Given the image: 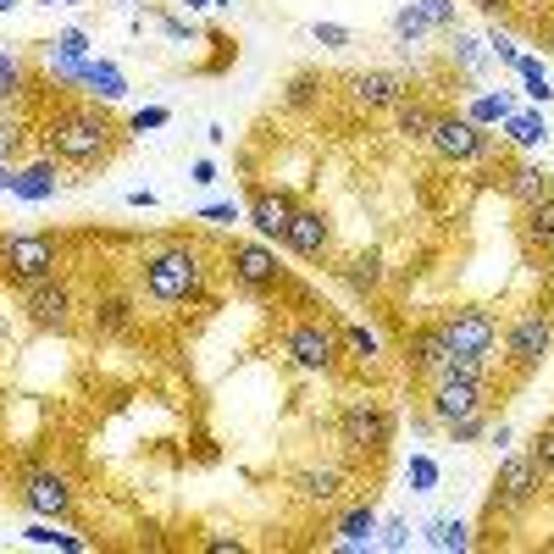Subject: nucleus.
Wrapping results in <instances>:
<instances>
[{
  "label": "nucleus",
  "mask_w": 554,
  "mask_h": 554,
  "mask_svg": "<svg viewBox=\"0 0 554 554\" xmlns=\"http://www.w3.org/2000/svg\"><path fill=\"white\" fill-rule=\"evenodd\" d=\"M117 139H122L117 122H111L106 111H95V106L61 111V117H50V128H45L50 161H67V167H100V161H111Z\"/></svg>",
  "instance_id": "f257e3e1"
},
{
  "label": "nucleus",
  "mask_w": 554,
  "mask_h": 554,
  "mask_svg": "<svg viewBox=\"0 0 554 554\" xmlns=\"http://www.w3.org/2000/svg\"><path fill=\"white\" fill-rule=\"evenodd\" d=\"M139 289L156 305H189L205 289V255L194 244H161L139 261Z\"/></svg>",
  "instance_id": "f03ea898"
},
{
  "label": "nucleus",
  "mask_w": 554,
  "mask_h": 554,
  "mask_svg": "<svg viewBox=\"0 0 554 554\" xmlns=\"http://www.w3.org/2000/svg\"><path fill=\"white\" fill-rule=\"evenodd\" d=\"M338 444L350 449V455H388L394 444V416H388L377 399H350L344 416H338Z\"/></svg>",
  "instance_id": "7ed1b4c3"
},
{
  "label": "nucleus",
  "mask_w": 554,
  "mask_h": 554,
  "mask_svg": "<svg viewBox=\"0 0 554 554\" xmlns=\"http://www.w3.org/2000/svg\"><path fill=\"white\" fill-rule=\"evenodd\" d=\"M17 300H23L28 322L39 333H73L78 322V300L61 277H34V283H17Z\"/></svg>",
  "instance_id": "20e7f679"
},
{
  "label": "nucleus",
  "mask_w": 554,
  "mask_h": 554,
  "mask_svg": "<svg viewBox=\"0 0 554 554\" xmlns=\"http://www.w3.org/2000/svg\"><path fill=\"white\" fill-rule=\"evenodd\" d=\"M338 350H344V338H338V327L322 322V316H305V322H294L289 333H283V355H289L300 372H333Z\"/></svg>",
  "instance_id": "39448f33"
},
{
  "label": "nucleus",
  "mask_w": 554,
  "mask_h": 554,
  "mask_svg": "<svg viewBox=\"0 0 554 554\" xmlns=\"http://www.w3.org/2000/svg\"><path fill=\"white\" fill-rule=\"evenodd\" d=\"M289 494L311 510H333L350 499V466H338V460H311L289 477Z\"/></svg>",
  "instance_id": "423d86ee"
},
{
  "label": "nucleus",
  "mask_w": 554,
  "mask_h": 554,
  "mask_svg": "<svg viewBox=\"0 0 554 554\" xmlns=\"http://www.w3.org/2000/svg\"><path fill=\"white\" fill-rule=\"evenodd\" d=\"M0 261H6L12 283H34V277H56L61 255L50 233H12V239H0Z\"/></svg>",
  "instance_id": "0eeeda50"
},
{
  "label": "nucleus",
  "mask_w": 554,
  "mask_h": 554,
  "mask_svg": "<svg viewBox=\"0 0 554 554\" xmlns=\"http://www.w3.org/2000/svg\"><path fill=\"white\" fill-rule=\"evenodd\" d=\"M538 488H543V466L532 455H510L505 466H499V477H494V499H488V516H516V510H527L532 499H538Z\"/></svg>",
  "instance_id": "6e6552de"
},
{
  "label": "nucleus",
  "mask_w": 554,
  "mask_h": 554,
  "mask_svg": "<svg viewBox=\"0 0 554 554\" xmlns=\"http://www.w3.org/2000/svg\"><path fill=\"white\" fill-rule=\"evenodd\" d=\"M228 266H233V283L244 294H255V300H266V294H277L289 283V266H277V255L266 244H233Z\"/></svg>",
  "instance_id": "1a4fd4ad"
},
{
  "label": "nucleus",
  "mask_w": 554,
  "mask_h": 554,
  "mask_svg": "<svg viewBox=\"0 0 554 554\" xmlns=\"http://www.w3.org/2000/svg\"><path fill=\"white\" fill-rule=\"evenodd\" d=\"M554 344V327H549V311H521L516 322L505 327V355L516 372H538L543 355Z\"/></svg>",
  "instance_id": "9d476101"
},
{
  "label": "nucleus",
  "mask_w": 554,
  "mask_h": 554,
  "mask_svg": "<svg viewBox=\"0 0 554 554\" xmlns=\"http://www.w3.org/2000/svg\"><path fill=\"white\" fill-rule=\"evenodd\" d=\"M438 327H444V338H449V350H455V355L494 361V350H499V322H494L488 311H449Z\"/></svg>",
  "instance_id": "9b49d317"
},
{
  "label": "nucleus",
  "mask_w": 554,
  "mask_h": 554,
  "mask_svg": "<svg viewBox=\"0 0 554 554\" xmlns=\"http://www.w3.org/2000/svg\"><path fill=\"white\" fill-rule=\"evenodd\" d=\"M17 499H23L34 516H67L73 510V482L61 477L56 466H28L23 477H17Z\"/></svg>",
  "instance_id": "f8f14e48"
},
{
  "label": "nucleus",
  "mask_w": 554,
  "mask_h": 554,
  "mask_svg": "<svg viewBox=\"0 0 554 554\" xmlns=\"http://www.w3.org/2000/svg\"><path fill=\"white\" fill-rule=\"evenodd\" d=\"M427 145H433L444 161H477V156H488V133H482L471 117H455V111H438V122H433V139H427Z\"/></svg>",
  "instance_id": "ddd939ff"
},
{
  "label": "nucleus",
  "mask_w": 554,
  "mask_h": 554,
  "mask_svg": "<svg viewBox=\"0 0 554 554\" xmlns=\"http://www.w3.org/2000/svg\"><path fill=\"white\" fill-rule=\"evenodd\" d=\"M488 399H494V388L488 383H466V377H438L433 383V422H466V416H477V410H488Z\"/></svg>",
  "instance_id": "4468645a"
},
{
  "label": "nucleus",
  "mask_w": 554,
  "mask_h": 554,
  "mask_svg": "<svg viewBox=\"0 0 554 554\" xmlns=\"http://www.w3.org/2000/svg\"><path fill=\"white\" fill-rule=\"evenodd\" d=\"M350 100L361 111H394L405 100V78L388 73V67H366V73L350 78Z\"/></svg>",
  "instance_id": "2eb2a0df"
},
{
  "label": "nucleus",
  "mask_w": 554,
  "mask_h": 554,
  "mask_svg": "<svg viewBox=\"0 0 554 554\" xmlns=\"http://www.w3.org/2000/svg\"><path fill=\"white\" fill-rule=\"evenodd\" d=\"M283 244H289L300 261H322L327 250H333V222L322 217V211H294V222H289V233H283Z\"/></svg>",
  "instance_id": "dca6fc26"
},
{
  "label": "nucleus",
  "mask_w": 554,
  "mask_h": 554,
  "mask_svg": "<svg viewBox=\"0 0 554 554\" xmlns=\"http://www.w3.org/2000/svg\"><path fill=\"white\" fill-rule=\"evenodd\" d=\"M449 355H455V350H449V338H444V327H438V322L416 327V333L405 338V361H410V372H416V377H433V383H438V372H444Z\"/></svg>",
  "instance_id": "f3484780"
},
{
  "label": "nucleus",
  "mask_w": 554,
  "mask_h": 554,
  "mask_svg": "<svg viewBox=\"0 0 554 554\" xmlns=\"http://www.w3.org/2000/svg\"><path fill=\"white\" fill-rule=\"evenodd\" d=\"M294 194H277V189H255L250 194V222H255V233L261 239H283L289 233V222H294Z\"/></svg>",
  "instance_id": "a211bd4d"
},
{
  "label": "nucleus",
  "mask_w": 554,
  "mask_h": 554,
  "mask_svg": "<svg viewBox=\"0 0 554 554\" xmlns=\"http://www.w3.org/2000/svg\"><path fill=\"white\" fill-rule=\"evenodd\" d=\"M505 194L521 205V211H527V205L549 200V194H554V183H549V172H543V167H532V161H521V167L505 178Z\"/></svg>",
  "instance_id": "6ab92c4d"
},
{
  "label": "nucleus",
  "mask_w": 554,
  "mask_h": 554,
  "mask_svg": "<svg viewBox=\"0 0 554 554\" xmlns=\"http://www.w3.org/2000/svg\"><path fill=\"white\" fill-rule=\"evenodd\" d=\"M394 122H399V133H405V139H416V145H427V139H433V122H438V111L433 106H422V100H399L394 106Z\"/></svg>",
  "instance_id": "aec40b11"
},
{
  "label": "nucleus",
  "mask_w": 554,
  "mask_h": 554,
  "mask_svg": "<svg viewBox=\"0 0 554 554\" xmlns=\"http://www.w3.org/2000/svg\"><path fill=\"white\" fill-rule=\"evenodd\" d=\"M17 200H56V161H34L17 172Z\"/></svg>",
  "instance_id": "412c9836"
},
{
  "label": "nucleus",
  "mask_w": 554,
  "mask_h": 554,
  "mask_svg": "<svg viewBox=\"0 0 554 554\" xmlns=\"http://www.w3.org/2000/svg\"><path fill=\"white\" fill-rule=\"evenodd\" d=\"M78 78H84L100 100H122V95H128V84H122V73L111 67V61H78Z\"/></svg>",
  "instance_id": "4be33fe9"
},
{
  "label": "nucleus",
  "mask_w": 554,
  "mask_h": 554,
  "mask_svg": "<svg viewBox=\"0 0 554 554\" xmlns=\"http://www.w3.org/2000/svg\"><path fill=\"white\" fill-rule=\"evenodd\" d=\"M128 322H133V305L122 300V294H106V300L95 305V333H100V338L128 333Z\"/></svg>",
  "instance_id": "5701e85b"
},
{
  "label": "nucleus",
  "mask_w": 554,
  "mask_h": 554,
  "mask_svg": "<svg viewBox=\"0 0 554 554\" xmlns=\"http://www.w3.org/2000/svg\"><path fill=\"white\" fill-rule=\"evenodd\" d=\"M17 95H23V61L0 45V117L17 106Z\"/></svg>",
  "instance_id": "b1692460"
},
{
  "label": "nucleus",
  "mask_w": 554,
  "mask_h": 554,
  "mask_svg": "<svg viewBox=\"0 0 554 554\" xmlns=\"http://www.w3.org/2000/svg\"><path fill=\"white\" fill-rule=\"evenodd\" d=\"M344 283H350L355 294H372L377 283H383V255H355V261L344 266Z\"/></svg>",
  "instance_id": "393cba45"
},
{
  "label": "nucleus",
  "mask_w": 554,
  "mask_h": 554,
  "mask_svg": "<svg viewBox=\"0 0 554 554\" xmlns=\"http://www.w3.org/2000/svg\"><path fill=\"white\" fill-rule=\"evenodd\" d=\"M372 532H377V516H372V505H355L350 516L338 521V543H372Z\"/></svg>",
  "instance_id": "a878e982"
},
{
  "label": "nucleus",
  "mask_w": 554,
  "mask_h": 554,
  "mask_svg": "<svg viewBox=\"0 0 554 554\" xmlns=\"http://www.w3.org/2000/svg\"><path fill=\"white\" fill-rule=\"evenodd\" d=\"M427 543H433V549H471V527L455 516H438L433 527H427Z\"/></svg>",
  "instance_id": "bb28decb"
},
{
  "label": "nucleus",
  "mask_w": 554,
  "mask_h": 554,
  "mask_svg": "<svg viewBox=\"0 0 554 554\" xmlns=\"http://www.w3.org/2000/svg\"><path fill=\"white\" fill-rule=\"evenodd\" d=\"M527 244H543V250L554 244V194L538 200V205H527Z\"/></svg>",
  "instance_id": "cd10ccee"
},
{
  "label": "nucleus",
  "mask_w": 554,
  "mask_h": 554,
  "mask_svg": "<svg viewBox=\"0 0 554 554\" xmlns=\"http://www.w3.org/2000/svg\"><path fill=\"white\" fill-rule=\"evenodd\" d=\"M338 338H344V350L361 355V361H372V355H377V333H366L361 322H344V327H338Z\"/></svg>",
  "instance_id": "c85d7f7f"
},
{
  "label": "nucleus",
  "mask_w": 554,
  "mask_h": 554,
  "mask_svg": "<svg viewBox=\"0 0 554 554\" xmlns=\"http://www.w3.org/2000/svg\"><path fill=\"white\" fill-rule=\"evenodd\" d=\"M427 28H433V23H427V17L416 12V6H405V12H394V39H399V45H416V39H422Z\"/></svg>",
  "instance_id": "c756f323"
},
{
  "label": "nucleus",
  "mask_w": 554,
  "mask_h": 554,
  "mask_svg": "<svg viewBox=\"0 0 554 554\" xmlns=\"http://www.w3.org/2000/svg\"><path fill=\"white\" fill-rule=\"evenodd\" d=\"M482 433H488V410H477L466 422H449V438H455V444H477Z\"/></svg>",
  "instance_id": "7c9ffc66"
},
{
  "label": "nucleus",
  "mask_w": 554,
  "mask_h": 554,
  "mask_svg": "<svg viewBox=\"0 0 554 554\" xmlns=\"http://www.w3.org/2000/svg\"><path fill=\"white\" fill-rule=\"evenodd\" d=\"M510 117V100L505 95H488V100H477V106H471V122H477V128H482V122H505Z\"/></svg>",
  "instance_id": "2f4dec72"
},
{
  "label": "nucleus",
  "mask_w": 554,
  "mask_h": 554,
  "mask_svg": "<svg viewBox=\"0 0 554 554\" xmlns=\"http://www.w3.org/2000/svg\"><path fill=\"white\" fill-rule=\"evenodd\" d=\"M416 12L433 28H455V0H416Z\"/></svg>",
  "instance_id": "473e14b6"
},
{
  "label": "nucleus",
  "mask_w": 554,
  "mask_h": 554,
  "mask_svg": "<svg viewBox=\"0 0 554 554\" xmlns=\"http://www.w3.org/2000/svg\"><path fill=\"white\" fill-rule=\"evenodd\" d=\"M167 122H172V111H167V106H145V111H133L128 128H133V133H145V128H167Z\"/></svg>",
  "instance_id": "72a5a7b5"
},
{
  "label": "nucleus",
  "mask_w": 554,
  "mask_h": 554,
  "mask_svg": "<svg viewBox=\"0 0 554 554\" xmlns=\"http://www.w3.org/2000/svg\"><path fill=\"white\" fill-rule=\"evenodd\" d=\"M56 50H61V56H73V61H84L89 56V34H84V28H67V34L56 39Z\"/></svg>",
  "instance_id": "f704fd0d"
},
{
  "label": "nucleus",
  "mask_w": 554,
  "mask_h": 554,
  "mask_svg": "<svg viewBox=\"0 0 554 554\" xmlns=\"http://www.w3.org/2000/svg\"><path fill=\"white\" fill-rule=\"evenodd\" d=\"M532 460H538V466L554 477V427H543V433L532 438Z\"/></svg>",
  "instance_id": "c9c22d12"
},
{
  "label": "nucleus",
  "mask_w": 554,
  "mask_h": 554,
  "mask_svg": "<svg viewBox=\"0 0 554 554\" xmlns=\"http://www.w3.org/2000/svg\"><path fill=\"white\" fill-rule=\"evenodd\" d=\"M311 34H316V45H327V50H344V45H350V28H338V23H316Z\"/></svg>",
  "instance_id": "e433bc0d"
},
{
  "label": "nucleus",
  "mask_w": 554,
  "mask_h": 554,
  "mask_svg": "<svg viewBox=\"0 0 554 554\" xmlns=\"http://www.w3.org/2000/svg\"><path fill=\"white\" fill-rule=\"evenodd\" d=\"M510 139H516V145H538V139H543V122H538V117H516V122H510Z\"/></svg>",
  "instance_id": "4c0bfd02"
},
{
  "label": "nucleus",
  "mask_w": 554,
  "mask_h": 554,
  "mask_svg": "<svg viewBox=\"0 0 554 554\" xmlns=\"http://www.w3.org/2000/svg\"><path fill=\"white\" fill-rule=\"evenodd\" d=\"M311 100H316V78L300 73V78L289 84V106H311Z\"/></svg>",
  "instance_id": "58836bf2"
},
{
  "label": "nucleus",
  "mask_w": 554,
  "mask_h": 554,
  "mask_svg": "<svg viewBox=\"0 0 554 554\" xmlns=\"http://www.w3.org/2000/svg\"><path fill=\"white\" fill-rule=\"evenodd\" d=\"M377 543H383V549H405V543H410V527H405V521H388Z\"/></svg>",
  "instance_id": "ea45409f"
},
{
  "label": "nucleus",
  "mask_w": 554,
  "mask_h": 554,
  "mask_svg": "<svg viewBox=\"0 0 554 554\" xmlns=\"http://www.w3.org/2000/svg\"><path fill=\"white\" fill-rule=\"evenodd\" d=\"M455 56L466 61V67H482V61H488V56H482V45H477V39H460V34H455Z\"/></svg>",
  "instance_id": "a19ab883"
},
{
  "label": "nucleus",
  "mask_w": 554,
  "mask_h": 554,
  "mask_svg": "<svg viewBox=\"0 0 554 554\" xmlns=\"http://www.w3.org/2000/svg\"><path fill=\"white\" fill-rule=\"evenodd\" d=\"M205 549H211V554H239L244 538H228V532H217V538H205Z\"/></svg>",
  "instance_id": "79ce46f5"
},
{
  "label": "nucleus",
  "mask_w": 554,
  "mask_h": 554,
  "mask_svg": "<svg viewBox=\"0 0 554 554\" xmlns=\"http://www.w3.org/2000/svg\"><path fill=\"white\" fill-rule=\"evenodd\" d=\"M205 222H239V205H205Z\"/></svg>",
  "instance_id": "37998d69"
},
{
  "label": "nucleus",
  "mask_w": 554,
  "mask_h": 554,
  "mask_svg": "<svg viewBox=\"0 0 554 554\" xmlns=\"http://www.w3.org/2000/svg\"><path fill=\"white\" fill-rule=\"evenodd\" d=\"M161 34H167V39H194V23H178V17H161Z\"/></svg>",
  "instance_id": "c03bdc74"
},
{
  "label": "nucleus",
  "mask_w": 554,
  "mask_h": 554,
  "mask_svg": "<svg viewBox=\"0 0 554 554\" xmlns=\"http://www.w3.org/2000/svg\"><path fill=\"white\" fill-rule=\"evenodd\" d=\"M194 183H200V189H211V183H217V161H194Z\"/></svg>",
  "instance_id": "a18cd8bd"
},
{
  "label": "nucleus",
  "mask_w": 554,
  "mask_h": 554,
  "mask_svg": "<svg viewBox=\"0 0 554 554\" xmlns=\"http://www.w3.org/2000/svg\"><path fill=\"white\" fill-rule=\"evenodd\" d=\"M0 189L17 194V167H6V161H0Z\"/></svg>",
  "instance_id": "49530a36"
},
{
  "label": "nucleus",
  "mask_w": 554,
  "mask_h": 554,
  "mask_svg": "<svg viewBox=\"0 0 554 554\" xmlns=\"http://www.w3.org/2000/svg\"><path fill=\"white\" fill-rule=\"evenodd\" d=\"M482 12H505V0H477Z\"/></svg>",
  "instance_id": "de8ad7c7"
},
{
  "label": "nucleus",
  "mask_w": 554,
  "mask_h": 554,
  "mask_svg": "<svg viewBox=\"0 0 554 554\" xmlns=\"http://www.w3.org/2000/svg\"><path fill=\"white\" fill-rule=\"evenodd\" d=\"M17 6H23V0H0V17H6V12H17Z\"/></svg>",
  "instance_id": "09e8293b"
},
{
  "label": "nucleus",
  "mask_w": 554,
  "mask_h": 554,
  "mask_svg": "<svg viewBox=\"0 0 554 554\" xmlns=\"http://www.w3.org/2000/svg\"><path fill=\"white\" fill-rule=\"evenodd\" d=\"M205 6H217V0H189V12H205Z\"/></svg>",
  "instance_id": "8fccbe9b"
},
{
  "label": "nucleus",
  "mask_w": 554,
  "mask_h": 554,
  "mask_svg": "<svg viewBox=\"0 0 554 554\" xmlns=\"http://www.w3.org/2000/svg\"><path fill=\"white\" fill-rule=\"evenodd\" d=\"M543 45H549V50H554V23H549V28H543Z\"/></svg>",
  "instance_id": "3c124183"
},
{
  "label": "nucleus",
  "mask_w": 554,
  "mask_h": 554,
  "mask_svg": "<svg viewBox=\"0 0 554 554\" xmlns=\"http://www.w3.org/2000/svg\"><path fill=\"white\" fill-rule=\"evenodd\" d=\"M45 6H73V0H45Z\"/></svg>",
  "instance_id": "603ef678"
},
{
  "label": "nucleus",
  "mask_w": 554,
  "mask_h": 554,
  "mask_svg": "<svg viewBox=\"0 0 554 554\" xmlns=\"http://www.w3.org/2000/svg\"><path fill=\"white\" fill-rule=\"evenodd\" d=\"M217 6H233V0H217Z\"/></svg>",
  "instance_id": "864d4df0"
}]
</instances>
